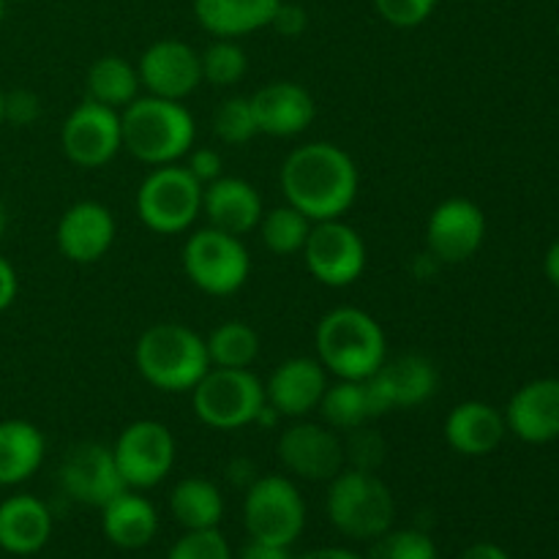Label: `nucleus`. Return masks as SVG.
<instances>
[{"label":"nucleus","mask_w":559,"mask_h":559,"mask_svg":"<svg viewBox=\"0 0 559 559\" xmlns=\"http://www.w3.org/2000/svg\"><path fill=\"white\" fill-rule=\"evenodd\" d=\"M282 0H194V16L216 38H240L271 27Z\"/></svg>","instance_id":"a878e982"},{"label":"nucleus","mask_w":559,"mask_h":559,"mask_svg":"<svg viewBox=\"0 0 559 559\" xmlns=\"http://www.w3.org/2000/svg\"><path fill=\"white\" fill-rule=\"evenodd\" d=\"M347 440H344V453H347V467L358 469H371L377 473V467L385 459V442L377 431L358 426V429L347 431Z\"/></svg>","instance_id":"e433bc0d"},{"label":"nucleus","mask_w":559,"mask_h":559,"mask_svg":"<svg viewBox=\"0 0 559 559\" xmlns=\"http://www.w3.org/2000/svg\"><path fill=\"white\" fill-rule=\"evenodd\" d=\"M276 459L298 480L328 484L347 467L344 437L320 420L298 418L278 435Z\"/></svg>","instance_id":"f8f14e48"},{"label":"nucleus","mask_w":559,"mask_h":559,"mask_svg":"<svg viewBox=\"0 0 559 559\" xmlns=\"http://www.w3.org/2000/svg\"><path fill=\"white\" fill-rule=\"evenodd\" d=\"M16 295H20V276H16L14 265L0 254V314L14 306Z\"/></svg>","instance_id":"79ce46f5"},{"label":"nucleus","mask_w":559,"mask_h":559,"mask_svg":"<svg viewBox=\"0 0 559 559\" xmlns=\"http://www.w3.org/2000/svg\"><path fill=\"white\" fill-rule=\"evenodd\" d=\"M213 134L218 136V142L233 147L246 145L260 134L249 96H229L218 104L216 115H213Z\"/></svg>","instance_id":"f704fd0d"},{"label":"nucleus","mask_w":559,"mask_h":559,"mask_svg":"<svg viewBox=\"0 0 559 559\" xmlns=\"http://www.w3.org/2000/svg\"><path fill=\"white\" fill-rule=\"evenodd\" d=\"M186 167L202 186H207L224 175V158L213 147H194V151L186 153Z\"/></svg>","instance_id":"ea45409f"},{"label":"nucleus","mask_w":559,"mask_h":559,"mask_svg":"<svg viewBox=\"0 0 559 559\" xmlns=\"http://www.w3.org/2000/svg\"><path fill=\"white\" fill-rule=\"evenodd\" d=\"M300 257H304L311 278L331 289L353 287L364 276L366 262H369L366 240L344 218L311 224V233Z\"/></svg>","instance_id":"9b49d317"},{"label":"nucleus","mask_w":559,"mask_h":559,"mask_svg":"<svg viewBox=\"0 0 559 559\" xmlns=\"http://www.w3.org/2000/svg\"><path fill=\"white\" fill-rule=\"evenodd\" d=\"M369 399L371 420L396 409H413L429 402L440 388V374L431 358L418 353H404L385 358V364L364 380Z\"/></svg>","instance_id":"ddd939ff"},{"label":"nucleus","mask_w":559,"mask_h":559,"mask_svg":"<svg viewBox=\"0 0 559 559\" xmlns=\"http://www.w3.org/2000/svg\"><path fill=\"white\" fill-rule=\"evenodd\" d=\"M20 3H27V0H20Z\"/></svg>","instance_id":"3c124183"},{"label":"nucleus","mask_w":559,"mask_h":559,"mask_svg":"<svg viewBox=\"0 0 559 559\" xmlns=\"http://www.w3.org/2000/svg\"><path fill=\"white\" fill-rule=\"evenodd\" d=\"M180 265L186 278L211 298L240 293L251 276V254L243 238L216 227H202L186 238Z\"/></svg>","instance_id":"0eeeda50"},{"label":"nucleus","mask_w":559,"mask_h":559,"mask_svg":"<svg viewBox=\"0 0 559 559\" xmlns=\"http://www.w3.org/2000/svg\"><path fill=\"white\" fill-rule=\"evenodd\" d=\"M271 27L278 33V36L298 38L300 33H306V27H309V14H306L304 5L284 3L282 0V5H278L276 14H273Z\"/></svg>","instance_id":"a19ab883"},{"label":"nucleus","mask_w":559,"mask_h":559,"mask_svg":"<svg viewBox=\"0 0 559 559\" xmlns=\"http://www.w3.org/2000/svg\"><path fill=\"white\" fill-rule=\"evenodd\" d=\"M197 420L213 431H238L257 424L265 407V382L251 369H211L191 391Z\"/></svg>","instance_id":"6e6552de"},{"label":"nucleus","mask_w":559,"mask_h":559,"mask_svg":"<svg viewBox=\"0 0 559 559\" xmlns=\"http://www.w3.org/2000/svg\"><path fill=\"white\" fill-rule=\"evenodd\" d=\"M442 435L459 456L480 459L495 453L508 435L506 415L489 402H462L448 413Z\"/></svg>","instance_id":"5701e85b"},{"label":"nucleus","mask_w":559,"mask_h":559,"mask_svg":"<svg viewBox=\"0 0 559 559\" xmlns=\"http://www.w3.org/2000/svg\"><path fill=\"white\" fill-rule=\"evenodd\" d=\"M52 511L33 495H14L0 502V549L14 557L38 555L52 538Z\"/></svg>","instance_id":"b1692460"},{"label":"nucleus","mask_w":559,"mask_h":559,"mask_svg":"<svg viewBox=\"0 0 559 559\" xmlns=\"http://www.w3.org/2000/svg\"><path fill=\"white\" fill-rule=\"evenodd\" d=\"M167 559H233L229 540L218 527L213 530H186L175 546L169 549Z\"/></svg>","instance_id":"c9c22d12"},{"label":"nucleus","mask_w":559,"mask_h":559,"mask_svg":"<svg viewBox=\"0 0 559 559\" xmlns=\"http://www.w3.org/2000/svg\"><path fill=\"white\" fill-rule=\"evenodd\" d=\"M60 489L74 502L104 508L112 497L126 489L115 464L112 445L102 442H76L69 448L58 469Z\"/></svg>","instance_id":"f3484780"},{"label":"nucleus","mask_w":559,"mask_h":559,"mask_svg":"<svg viewBox=\"0 0 559 559\" xmlns=\"http://www.w3.org/2000/svg\"><path fill=\"white\" fill-rule=\"evenodd\" d=\"M118 235L112 211L104 202L80 200L69 205L55 229V243L60 254L74 265H96L109 254Z\"/></svg>","instance_id":"a211bd4d"},{"label":"nucleus","mask_w":559,"mask_h":559,"mask_svg":"<svg viewBox=\"0 0 559 559\" xmlns=\"http://www.w3.org/2000/svg\"><path fill=\"white\" fill-rule=\"evenodd\" d=\"M238 559H295L289 546H276V544H262V540H251L240 549Z\"/></svg>","instance_id":"37998d69"},{"label":"nucleus","mask_w":559,"mask_h":559,"mask_svg":"<svg viewBox=\"0 0 559 559\" xmlns=\"http://www.w3.org/2000/svg\"><path fill=\"white\" fill-rule=\"evenodd\" d=\"M142 380L162 393H191L211 369L205 336L183 322H156L134 344Z\"/></svg>","instance_id":"20e7f679"},{"label":"nucleus","mask_w":559,"mask_h":559,"mask_svg":"<svg viewBox=\"0 0 559 559\" xmlns=\"http://www.w3.org/2000/svg\"><path fill=\"white\" fill-rule=\"evenodd\" d=\"M202 82L216 87H233L249 71V55L235 38H216L200 52Z\"/></svg>","instance_id":"473e14b6"},{"label":"nucleus","mask_w":559,"mask_h":559,"mask_svg":"<svg viewBox=\"0 0 559 559\" xmlns=\"http://www.w3.org/2000/svg\"><path fill=\"white\" fill-rule=\"evenodd\" d=\"M278 186L287 205L311 222L344 218L358 200L360 173L355 158L336 142H306L284 158Z\"/></svg>","instance_id":"f257e3e1"},{"label":"nucleus","mask_w":559,"mask_h":559,"mask_svg":"<svg viewBox=\"0 0 559 559\" xmlns=\"http://www.w3.org/2000/svg\"><path fill=\"white\" fill-rule=\"evenodd\" d=\"M202 189L205 186L189 173L186 164L151 167L136 186V218L156 235H180L202 216Z\"/></svg>","instance_id":"423d86ee"},{"label":"nucleus","mask_w":559,"mask_h":559,"mask_svg":"<svg viewBox=\"0 0 559 559\" xmlns=\"http://www.w3.org/2000/svg\"><path fill=\"white\" fill-rule=\"evenodd\" d=\"M440 0H374V9L382 20L399 31L418 27L435 14Z\"/></svg>","instance_id":"4c0bfd02"},{"label":"nucleus","mask_w":559,"mask_h":559,"mask_svg":"<svg viewBox=\"0 0 559 559\" xmlns=\"http://www.w3.org/2000/svg\"><path fill=\"white\" fill-rule=\"evenodd\" d=\"M3 96H5V93L0 91V126H3Z\"/></svg>","instance_id":"8fccbe9b"},{"label":"nucleus","mask_w":559,"mask_h":559,"mask_svg":"<svg viewBox=\"0 0 559 559\" xmlns=\"http://www.w3.org/2000/svg\"><path fill=\"white\" fill-rule=\"evenodd\" d=\"M262 213H265V205H262L260 191L246 178L222 175L202 189V216L207 218V227L246 238L257 233Z\"/></svg>","instance_id":"412c9836"},{"label":"nucleus","mask_w":559,"mask_h":559,"mask_svg":"<svg viewBox=\"0 0 559 559\" xmlns=\"http://www.w3.org/2000/svg\"><path fill=\"white\" fill-rule=\"evenodd\" d=\"M486 240V216L467 197L442 200L426 218V251L440 265H462L473 260Z\"/></svg>","instance_id":"2eb2a0df"},{"label":"nucleus","mask_w":559,"mask_h":559,"mask_svg":"<svg viewBox=\"0 0 559 559\" xmlns=\"http://www.w3.org/2000/svg\"><path fill=\"white\" fill-rule=\"evenodd\" d=\"M123 151L145 167L178 164L194 147L197 120L183 102L158 96H136L120 109Z\"/></svg>","instance_id":"f03ea898"},{"label":"nucleus","mask_w":559,"mask_h":559,"mask_svg":"<svg viewBox=\"0 0 559 559\" xmlns=\"http://www.w3.org/2000/svg\"><path fill=\"white\" fill-rule=\"evenodd\" d=\"M136 96H142V82L140 74H136V63H129L120 55H104V58L93 60V66L87 69L85 98L120 112Z\"/></svg>","instance_id":"c85d7f7f"},{"label":"nucleus","mask_w":559,"mask_h":559,"mask_svg":"<svg viewBox=\"0 0 559 559\" xmlns=\"http://www.w3.org/2000/svg\"><path fill=\"white\" fill-rule=\"evenodd\" d=\"M544 271H546V278H549L555 287H559V240H555V243H551V249L546 251Z\"/></svg>","instance_id":"49530a36"},{"label":"nucleus","mask_w":559,"mask_h":559,"mask_svg":"<svg viewBox=\"0 0 559 559\" xmlns=\"http://www.w3.org/2000/svg\"><path fill=\"white\" fill-rule=\"evenodd\" d=\"M102 511V533L123 551H140L158 535V511L142 491L123 489Z\"/></svg>","instance_id":"393cba45"},{"label":"nucleus","mask_w":559,"mask_h":559,"mask_svg":"<svg viewBox=\"0 0 559 559\" xmlns=\"http://www.w3.org/2000/svg\"><path fill=\"white\" fill-rule=\"evenodd\" d=\"M112 456L126 489L147 491L169 478L178 459V442L167 424L142 418L120 431L112 445Z\"/></svg>","instance_id":"9d476101"},{"label":"nucleus","mask_w":559,"mask_h":559,"mask_svg":"<svg viewBox=\"0 0 559 559\" xmlns=\"http://www.w3.org/2000/svg\"><path fill=\"white\" fill-rule=\"evenodd\" d=\"M207 358L216 369H251L260 358V333L243 320H224L205 336Z\"/></svg>","instance_id":"c756f323"},{"label":"nucleus","mask_w":559,"mask_h":559,"mask_svg":"<svg viewBox=\"0 0 559 559\" xmlns=\"http://www.w3.org/2000/svg\"><path fill=\"white\" fill-rule=\"evenodd\" d=\"M364 559H440L437 544L424 530H388L371 540Z\"/></svg>","instance_id":"72a5a7b5"},{"label":"nucleus","mask_w":559,"mask_h":559,"mask_svg":"<svg viewBox=\"0 0 559 559\" xmlns=\"http://www.w3.org/2000/svg\"><path fill=\"white\" fill-rule=\"evenodd\" d=\"M328 385V371L317 355H293L282 360L265 380V402L282 418H309L320 407Z\"/></svg>","instance_id":"6ab92c4d"},{"label":"nucleus","mask_w":559,"mask_h":559,"mask_svg":"<svg viewBox=\"0 0 559 559\" xmlns=\"http://www.w3.org/2000/svg\"><path fill=\"white\" fill-rule=\"evenodd\" d=\"M322 424L331 426L333 431L344 435L371 420L369 399H366L364 380H336L325 388L322 402L317 407Z\"/></svg>","instance_id":"7c9ffc66"},{"label":"nucleus","mask_w":559,"mask_h":559,"mask_svg":"<svg viewBox=\"0 0 559 559\" xmlns=\"http://www.w3.org/2000/svg\"><path fill=\"white\" fill-rule=\"evenodd\" d=\"M295 559H364V555H358L353 549H344V546H322V549H311Z\"/></svg>","instance_id":"a18cd8bd"},{"label":"nucleus","mask_w":559,"mask_h":559,"mask_svg":"<svg viewBox=\"0 0 559 559\" xmlns=\"http://www.w3.org/2000/svg\"><path fill=\"white\" fill-rule=\"evenodd\" d=\"M38 118H41V98H38L36 93L25 91V87L5 93L3 96V123L9 120V123H14V126H31V123H36Z\"/></svg>","instance_id":"58836bf2"},{"label":"nucleus","mask_w":559,"mask_h":559,"mask_svg":"<svg viewBox=\"0 0 559 559\" xmlns=\"http://www.w3.org/2000/svg\"><path fill=\"white\" fill-rule=\"evenodd\" d=\"M60 151L80 169L107 167L123 151L118 109L82 98L60 126Z\"/></svg>","instance_id":"4468645a"},{"label":"nucleus","mask_w":559,"mask_h":559,"mask_svg":"<svg viewBox=\"0 0 559 559\" xmlns=\"http://www.w3.org/2000/svg\"><path fill=\"white\" fill-rule=\"evenodd\" d=\"M47 440L36 424L22 418L0 420V486H20L38 473Z\"/></svg>","instance_id":"bb28decb"},{"label":"nucleus","mask_w":559,"mask_h":559,"mask_svg":"<svg viewBox=\"0 0 559 559\" xmlns=\"http://www.w3.org/2000/svg\"><path fill=\"white\" fill-rule=\"evenodd\" d=\"M243 524L251 540L289 546L306 530V500L289 475H257L246 486Z\"/></svg>","instance_id":"1a4fd4ad"},{"label":"nucleus","mask_w":559,"mask_h":559,"mask_svg":"<svg viewBox=\"0 0 559 559\" xmlns=\"http://www.w3.org/2000/svg\"><path fill=\"white\" fill-rule=\"evenodd\" d=\"M224 495L202 475L178 480L169 491V513L183 530H213L224 519Z\"/></svg>","instance_id":"cd10ccee"},{"label":"nucleus","mask_w":559,"mask_h":559,"mask_svg":"<svg viewBox=\"0 0 559 559\" xmlns=\"http://www.w3.org/2000/svg\"><path fill=\"white\" fill-rule=\"evenodd\" d=\"M325 511L333 527L349 540H377L396 522V497L371 469L344 467L328 480Z\"/></svg>","instance_id":"39448f33"},{"label":"nucleus","mask_w":559,"mask_h":559,"mask_svg":"<svg viewBox=\"0 0 559 559\" xmlns=\"http://www.w3.org/2000/svg\"><path fill=\"white\" fill-rule=\"evenodd\" d=\"M314 349L336 380H366L385 364L388 336L369 311L338 306L317 322Z\"/></svg>","instance_id":"7ed1b4c3"},{"label":"nucleus","mask_w":559,"mask_h":559,"mask_svg":"<svg viewBox=\"0 0 559 559\" xmlns=\"http://www.w3.org/2000/svg\"><path fill=\"white\" fill-rule=\"evenodd\" d=\"M254 109L257 131L278 140H293L300 136L317 118V102L300 82L276 80L257 87L249 96Z\"/></svg>","instance_id":"aec40b11"},{"label":"nucleus","mask_w":559,"mask_h":559,"mask_svg":"<svg viewBox=\"0 0 559 559\" xmlns=\"http://www.w3.org/2000/svg\"><path fill=\"white\" fill-rule=\"evenodd\" d=\"M311 224L314 222L306 218L298 207L284 202V205L271 207V211L262 213L257 233H260L262 246H265L271 254L293 257L304 251L306 238H309L311 233Z\"/></svg>","instance_id":"2f4dec72"},{"label":"nucleus","mask_w":559,"mask_h":559,"mask_svg":"<svg viewBox=\"0 0 559 559\" xmlns=\"http://www.w3.org/2000/svg\"><path fill=\"white\" fill-rule=\"evenodd\" d=\"M136 74L147 96L186 102L202 85L200 52L183 38H158L140 55Z\"/></svg>","instance_id":"dca6fc26"},{"label":"nucleus","mask_w":559,"mask_h":559,"mask_svg":"<svg viewBox=\"0 0 559 559\" xmlns=\"http://www.w3.org/2000/svg\"><path fill=\"white\" fill-rule=\"evenodd\" d=\"M5 224H9V218H5V207H3V202H0V238H3V233H5Z\"/></svg>","instance_id":"de8ad7c7"},{"label":"nucleus","mask_w":559,"mask_h":559,"mask_svg":"<svg viewBox=\"0 0 559 559\" xmlns=\"http://www.w3.org/2000/svg\"><path fill=\"white\" fill-rule=\"evenodd\" d=\"M459 559H511V555L502 546L491 544V540H480V544L467 546Z\"/></svg>","instance_id":"c03bdc74"},{"label":"nucleus","mask_w":559,"mask_h":559,"mask_svg":"<svg viewBox=\"0 0 559 559\" xmlns=\"http://www.w3.org/2000/svg\"><path fill=\"white\" fill-rule=\"evenodd\" d=\"M5 14H9V0H0V27H3Z\"/></svg>","instance_id":"09e8293b"},{"label":"nucleus","mask_w":559,"mask_h":559,"mask_svg":"<svg viewBox=\"0 0 559 559\" xmlns=\"http://www.w3.org/2000/svg\"><path fill=\"white\" fill-rule=\"evenodd\" d=\"M508 431L530 445H546L559 437V380L544 377L519 388L508 402Z\"/></svg>","instance_id":"4be33fe9"}]
</instances>
